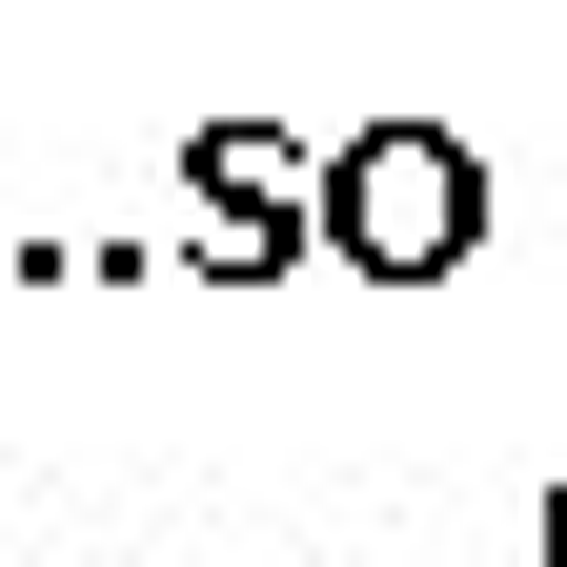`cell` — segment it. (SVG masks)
<instances>
[{
  "mask_svg": "<svg viewBox=\"0 0 567 567\" xmlns=\"http://www.w3.org/2000/svg\"><path fill=\"white\" fill-rule=\"evenodd\" d=\"M183 203L224 224V244H183L203 284H284L305 264V142L284 122H183Z\"/></svg>",
  "mask_w": 567,
  "mask_h": 567,
  "instance_id": "obj_2",
  "label": "cell"
},
{
  "mask_svg": "<svg viewBox=\"0 0 567 567\" xmlns=\"http://www.w3.org/2000/svg\"><path fill=\"white\" fill-rule=\"evenodd\" d=\"M527 567H567V486H547V507H527Z\"/></svg>",
  "mask_w": 567,
  "mask_h": 567,
  "instance_id": "obj_3",
  "label": "cell"
},
{
  "mask_svg": "<svg viewBox=\"0 0 567 567\" xmlns=\"http://www.w3.org/2000/svg\"><path fill=\"white\" fill-rule=\"evenodd\" d=\"M466 244H486V142L405 122V102L305 142V264H344V284H466Z\"/></svg>",
  "mask_w": 567,
  "mask_h": 567,
  "instance_id": "obj_1",
  "label": "cell"
}]
</instances>
